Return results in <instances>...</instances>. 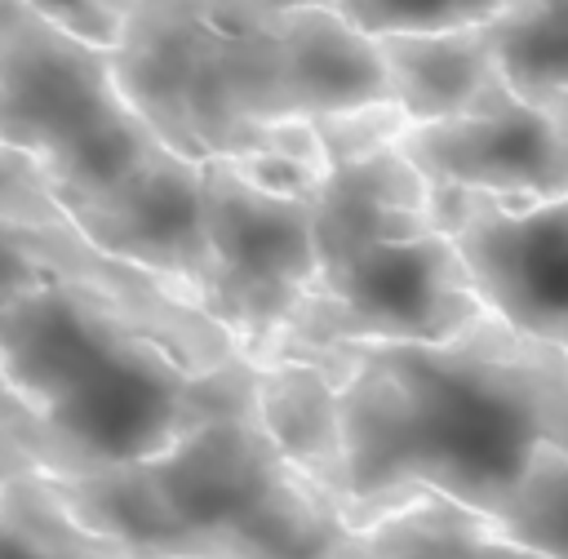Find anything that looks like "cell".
Here are the masks:
<instances>
[{"label": "cell", "instance_id": "6", "mask_svg": "<svg viewBox=\"0 0 568 559\" xmlns=\"http://www.w3.org/2000/svg\"><path fill=\"white\" fill-rule=\"evenodd\" d=\"M0 142L31 155L71 209L120 182L164 138L120 93L106 44L27 0H0Z\"/></svg>", "mask_w": 568, "mask_h": 559}, {"label": "cell", "instance_id": "3", "mask_svg": "<svg viewBox=\"0 0 568 559\" xmlns=\"http://www.w3.org/2000/svg\"><path fill=\"white\" fill-rule=\"evenodd\" d=\"M44 479L142 559H359V528L253 408L222 413L164 453Z\"/></svg>", "mask_w": 568, "mask_h": 559}, {"label": "cell", "instance_id": "23", "mask_svg": "<svg viewBox=\"0 0 568 559\" xmlns=\"http://www.w3.org/2000/svg\"><path fill=\"white\" fill-rule=\"evenodd\" d=\"M524 98H528V93H524ZM537 102H541V106H546V111L568 129V93H546V98H537Z\"/></svg>", "mask_w": 568, "mask_h": 559}, {"label": "cell", "instance_id": "11", "mask_svg": "<svg viewBox=\"0 0 568 559\" xmlns=\"http://www.w3.org/2000/svg\"><path fill=\"white\" fill-rule=\"evenodd\" d=\"M67 275L124 280V284L160 280L142 266L102 253L62 209L36 160L0 142V302Z\"/></svg>", "mask_w": 568, "mask_h": 559}, {"label": "cell", "instance_id": "21", "mask_svg": "<svg viewBox=\"0 0 568 559\" xmlns=\"http://www.w3.org/2000/svg\"><path fill=\"white\" fill-rule=\"evenodd\" d=\"M36 470L53 475L58 470V453L44 439V430L36 426V417L27 413V404L0 377V479L36 475Z\"/></svg>", "mask_w": 568, "mask_h": 559}, {"label": "cell", "instance_id": "5", "mask_svg": "<svg viewBox=\"0 0 568 559\" xmlns=\"http://www.w3.org/2000/svg\"><path fill=\"white\" fill-rule=\"evenodd\" d=\"M288 4L311 0H133L111 44L115 84L173 151L244 155L275 120H297L280 67Z\"/></svg>", "mask_w": 568, "mask_h": 559}, {"label": "cell", "instance_id": "2", "mask_svg": "<svg viewBox=\"0 0 568 559\" xmlns=\"http://www.w3.org/2000/svg\"><path fill=\"white\" fill-rule=\"evenodd\" d=\"M0 377L75 475L253 408L257 364L169 280L67 275L0 302Z\"/></svg>", "mask_w": 568, "mask_h": 559}, {"label": "cell", "instance_id": "7", "mask_svg": "<svg viewBox=\"0 0 568 559\" xmlns=\"http://www.w3.org/2000/svg\"><path fill=\"white\" fill-rule=\"evenodd\" d=\"M200 186L209 240L200 311L253 359L315 284V191L275 186L235 155L200 160Z\"/></svg>", "mask_w": 568, "mask_h": 559}, {"label": "cell", "instance_id": "4", "mask_svg": "<svg viewBox=\"0 0 568 559\" xmlns=\"http://www.w3.org/2000/svg\"><path fill=\"white\" fill-rule=\"evenodd\" d=\"M315 284L253 355L324 342H439L488 315L475 280L430 213V182L395 146L328 164L311 195Z\"/></svg>", "mask_w": 568, "mask_h": 559}, {"label": "cell", "instance_id": "13", "mask_svg": "<svg viewBox=\"0 0 568 559\" xmlns=\"http://www.w3.org/2000/svg\"><path fill=\"white\" fill-rule=\"evenodd\" d=\"M253 413L280 453L342 506V417L337 386L311 355H262Z\"/></svg>", "mask_w": 568, "mask_h": 559}, {"label": "cell", "instance_id": "16", "mask_svg": "<svg viewBox=\"0 0 568 559\" xmlns=\"http://www.w3.org/2000/svg\"><path fill=\"white\" fill-rule=\"evenodd\" d=\"M0 559H142L115 537L89 528L62 492L36 470L0 479Z\"/></svg>", "mask_w": 568, "mask_h": 559}, {"label": "cell", "instance_id": "10", "mask_svg": "<svg viewBox=\"0 0 568 559\" xmlns=\"http://www.w3.org/2000/svg\"><path fill=\"white\" fill-rule=\"evenodd\" d=\"M67 213L102 253L178 284L200 306L209 266L200 160L155 142L120 182L71 204Z\"/></svg>", "mask_w": 568, "mask_h": 559}, {"label": "cell", "instance_id": "12", "mask_svg": "<svg viewBox=\"0 0 568 559\" xmlns=\"http://www.w3.org/2000/svg\"><path fill=\"white\" fill-rule=\"evenodd\" d=\"M280 67L288 115L297 120L364 102H390L377 35H368L337 4L324 0L280 9Z\"/></svg>", "mask_w": 568, "mask_h": 559}, {"label": "cell", "instance_id": "17", "mask_svg": "<svg viewBox=\"0 0 568 559\" xmlns=\"http://www.w3.org/2000/svg\"><path fill=\"white\" fill-rule=\"evenodd\" d=\"M484 31L519 93H568V0H510Z\"/></svg>", "mask_w": 568, "mask_h": 559}, {"label": "cell", "instance_id": "14", "mask_svg": "<svg viewBox=\"0 0 568 559\" xmlns=\"http://www.w3.org/2000/svg\"><path fill=\"white\" fill-rule=\"evenodd\" d=\"M390 102L408 115V124L444 120L466 111L501 67L493 58L484 27H453V31H390L377 35Z\"/></svg>", "mask_w": 568, "mask_h": 559}, {"label": "cell", "instance_id": "9", "mask_svg": "<svg viewBox=\"0 0 568 559\" xmlns=\"http://www.w3.org/2000/svg\"><path fill=\"white\" fill-rule=\"evenodd\" d=\"M399 151L430 186L506 200L568 195V129L506 75L493 80L466 111L408 124Z\"/></svg>", "mask_w": 568, "mask_h": 559}, {"label": "cell", "instance_id": "22", "mask_svg": "<svg viewBox=\"0 0 568 559\" xmlns=\"http://www.w3.org/2000/svg\"><path fill=\"white\" fill-rule=\"evenodd\" d=\"M27 4H36L58 27H67V31H75L84 40L111 49L115 35H120V27H124V18H129V4L133 0H27Z\"/></svg>", "mask_w": 568, "mask_h": 559}, {"label": "cell", "instance_id": "19", "mask_svg": "<svg viewBox=\"0 0 568 559\" xmlns=\"http://www.w3.org/2000/svg\"><path fill=\"white\" fill-rule=\"evenodd\" d=\"M368 35L488 27L510 0H333Z\"/></svg>", "mask_w": 568, "mask_h": 559}, {"label": "cell", "instance_id": "18", "mask_svg": "<svg viewBox=\"0 0 568 559\" xmlns=\"http://www.w3.org/2000/svg\"><path fill=\"white\" fill-rule=\"evenodd\" d=\"M493 524L541 559H568V453L541 444L493 510Z\"/></svg>", "mask_w": 568, "mask_h": 559}, {"label": "cell", "instance_id": "1", "mask_svg": "<svg viewBox=\"0 0 568 559\" xmlns=\"http://www.w3.org/2000/svg\"><path fill=\"white\" fill-rule=\"evenodd\" d=\"M297 355L337 386L355 528L417 488L493 515L541 444L568 453V355L493 311L439 342L346 337Z\"/></svg>", "mask_w": 568, "mask_h": 559}, {"label": "cell", "instance_id": "8", "mask_svg": "<svg viewBox=\"0 0 568 559\" xmlns=\"http://www.w3.org/2000/svg\"><path fill=\"white\" fill-rule=\"evenodd\" d=\"M430 213L457 244L484 306L568 355V195L506 200L430 186Z\"/></svg>", "mask_w": 568, "mask_h": 559}, {"label": "cell", "instance_id": "20", "mask_svg": "<svg viewBox=\"0 0 568 559\" xmlns=\"http://www.w3.org/2000/svg\"><path fill=\"white\" fill-rule=\"evenodd\" d=\"M324 164H342V160H359L373 155L382 146H395L408 129V115L395 102H364V106H346V111H328L311 120Z\"/></svg>", "mask_w": 568, "mask_h": 559}, {"label": "cell", "instance_id": "15", "mask_svg": "<svg viewBox=\"0 0 568 559\" xmlns=\"http://www.w3.org/2000/svg\"><path fill=\"white\" fill-rule=\"evenodd\" d=\"M359 559H541L506 537L493 515L417 488L359 524Z\"/></svg>", "mask_w": 568, "mask_h": 559}]
</instances>
